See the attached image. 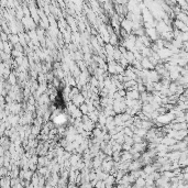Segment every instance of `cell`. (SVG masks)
<instances>
[{
	"label": "cell",
	"mask_w": 188,
	"mask_h": 188,
	"mask_svg": "<svg viewBox=\"0 0 188 188\" xmlns=\"http://www.w3.org/2000/svg\"><path fill=\"white\" fill-rule=\"evenodd\" d=\"M174 27H175L176 30L181 31V32H183V33H187L188 32L187 24H186L185 22H183V21H181V20H177V19H176V20L174 21Z\"/></svg>",
	"instance_id": "cell-1"
},
{
	"label": "cell",
	"mask_w": 188,
	"mask_h": 188,
	"mask_svg": "<svg viewBox=\"0 0 188 188\" xmlns=\"http://www.w3.org/2000/svg\"><path fill=\"white\" fill-rule=\"evenodd\" d=\"M57 115V117L54 119V122H55L56 124L58 125L64 124V123L67 121V117H66V115H64V113H60V115Z\"/></svg>",
	"instance_id": "cell-2"
},
{
	"label": "cell",
	"mask_w": 188,
	"mask_h": 188,
	"mask_svg": "<svg viewBox=\"0 0 188 188\" xmlns=\"http://www.w3.org/2000/svg\"><path fill=\"white\" fill-rule=\"evenodd\" d=\"M183 173L188 174V166H187V167H185V168H183Z\"/></svg>",
	"instance_id": "cell-3"
}]
</instances>
